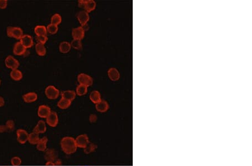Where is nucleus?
Listing matches in <instances>:
<instances>
[{
	"label": "nucleus",
	"instance_id": "nucleus-1",
	"mask_svg": "<svg viewBox=\"0 0 252 166\" xmlns=\"http://www.w3.org/2000/svg\"><path fill=\"white\" fill-rule=\"evenodd\" d=\"M62 150L67 154H71L76 152L77 147L75 139L74 138L66 137L63 138L61 141Z\"/></svg>",
	"mask_w": 252,
	"mask_h": 166
},
{
	"label": "nucleus",
	"instance_id": "nucleus-2",
	"mask_svg": "<svg viewBox=\"0 0 252 166\" xmlns=\"http://www.w3.org/2000/svg\"><path fill=\"white\" fill-rule=\"evenodd\" d=\"M7 35L9 37L20 40L24 36L23 30L19 27L9 26L7 28Z\"/></svg>",
	"mask_w": 252,
	"mask_h": 166
},
{
	"label": "nucleus",
	"instance_id": "nucleus-3",
	"mask_svg": "<svg viewBox=\"0 0 252 166\" xmlns=\"http://www.w3.org/2000/svg\"><path fill=\"white\" fill-rule=\"evenodd\" d=\"M45 93L48 99L55 100L60 95V91L53 86H49L46 88Z\"/></svg>",
	"mask_w": 252,
	"mask_h": 166
},
{
	"label": "nucleus",
	"instance_id": "nucleus-4",
	"mask_svg": "<svg viewBox=\"0 0 252 166\" xmlns=\"http://www.w3.org/2000/svg\"><path fill=\"white\" fill-rule=\"evenodd\" d=\"M5 63L8 68L12 70L17 69L20 66V63L16 59L12 56H9L5 60Z\"/></svg>",
	"mask_w": 252,
	"mask_h": 166
},
{
	"label": "nucleus",
	"instance_id": "nucleus-5",
	"mask_svg": "<svg viewBox=\"0 0 252 166\" xmlns=\"http://www.w3.org/2000/svg\"><path fill=\"white\" fill-rule=\"evenodd\" d=\"M80 85H84L87 87L91 86L93 84V79L90 76L85 73H81L77 77Z\"/></svg>",
	"mask_w": 252,
	"mask_h": 166
},
{
	"label": "nucleus",
	"instance_id": "nucleus-6",
	"mask_svg": "<svg viewBox=\"0 0 252 166\" xmlns=\"http://www.w3.org/2000/svg\"><path fill=\"white\" fill-rule=\"evenodd\" d=\"M75 141L77 147L81 148H85L89 143L88 135L86 134H82L78 136L75 139Z\"/></svg>",
	"mask_w": 252,
	"mask_h": 166
},
{
	"label": "nucleus",
	"instance_id": "nucleus-7",
	"mask_svg": "<svg viewBox=\"0 0 252 166\" xmlns=\"http://www.w3.org/2000/svg\"><path fill=\"white\" fill-rule=\"evenodd\" d=\"M16 136H17V141L19 143L21 144H24L25 143L28 141L29 134L26 131L23 129H19L16 131Z\"/></svg>",
	"mask_w": 252,
	"mask_h": 166
},
{
	"label": "nucleus",
	"instance_id": "nucleus-8",
	"mask_svg": "<svg viewBox=\"0 0 252 166\" xmlns=\"http://www.w3.org/2000/svg\"><path fill=\"white\" fill-rule=\"evenodd\" d=\"M57 158L58 154L54 149H49L46 151L44 158L47 161V162H52L54 163L58 159Z\"/></svg>",
	"mask_w": 252,
	"mask_h": 166
},
{
	"label": "nucleus",
	"instance_id": "nucleus-9",
	"mask_svg": "<svg viewBox=\"0 0 252 166\" xmlns=\"http://www.w3.org/2000/svg\"><path fill=\"white\" fill-rule=\"evenodd\" d=\"M47 123L51 127H56L58 123V117L57 113L54 111H52L48 117L46 118Z\"/></svg>",
	"mask_w": 252,
	"mask_h": 166
},
{
	"label": "nucleus",
	"instance_id": "nucleus-10",
	"mask_svg": "<svg viewBox=\"0 0 252 166\" xmlns=\"http://www.w3.org/2000/svg\"><path fill=\"white\" fill-rule=\"evenodd\" d=\"M51 110L49 106L47 105H41L39 107L38 115L42 118H47L51 113Z\"/></svg>",
	"mask_w": 252,
	"mask_h": 166
},
{
	"label": "nucleus",
	"instance_id": "nucleus-11",
	"mask_svg": "<svg viewBox=\"0 0 252 166\" xmlns=\"http://www.w3.org/2000/svg\"><path fill=\"white\" fill-rule=\"evenodd\" d=\"M20 42L24 46L26 49L31 48L34 44L33 38L29 35H24L23 36V37L20 39Z\"/></svg>",
	"mask_w": 252,
	"mask_h": 166
},
{
	"label": "nucleus",
	"instance_id": "nucleus-12",
	"mask_svg": "<svg viewBox=\"0 0 252 166\" xmlns=\"http://www.w3.org/2000/svg\"><path fill=\"white\" fill-rule=\"evenodd\" d=\"M26 49L20 42H17L14 45L13 53L16 56H23L26 53Z\"/></svg>",
	"mask_w": 252,
	"mask_h": 166
},
{
	"label": "nucleus",
	"instance_id": "nucleus-13",
	"mask_svg": "<svg viewBox=\"0 0 252 166\" xmlns=\"http://www.w3.org/2000/svg\"><path fill=\"white\" fill-rule=\"evenodd\" d=\"M77 19L81 25H84L87 24L90 17L88 12L86 11H81L77 15Z\"/></svg>",
	"mask_w": 252,
	"mask_h": 166
},
{
	"label": "nucleus",
	"instance_id": "nucleus-14",
	"mask_svg": "<svg viewBox=\"0 0 252 166\" xmlns=\"http://www.w3.org/2000/svg\"><path fill=\"white\" fill-rule=\"evenodd\" d=\"M47 130L46 123L43 120H39L37 125L33 129V132L39 134L44 133Z\"/></svg>",
	"mask_w": 252,
	"mask_h": 166
},
{
	"label": "nucleus",
	"instance_id": "nucleus-15",
	"mask_svg": "<svg viewBox=\"0 0 252 166\" xmlns=\"http://www.w3.org/2000/svg\"><path fill=\"white\" fill-rule=\"evenodd\" d=\"M72 35L74 39L80 40L83 39L85 35V32L81 27H78L73 29L72 32Z\"/></svg>",
	"mask_w": 252,
	"mask_h": 166
},
{
	"label": "nucleus",
	"instance_id": "nucleus-16",
	"mask_svg": "<svg viewBox=\"0 0 252 166\" xmlns=\"http://www.w3.org/2000/svg\"><path fill=\"white\" fill-rule=\"evenodd\" d=\"M108 74L112 81H117L120 78L119 72L115 68H110L108 71Z\"/></svg>",
	"mask_w": 252,
	"mask_h": 166
},
{
	"label": "nucleus",
	"instance_id": "nucleus-17",
	"mask_svg": "<svg viewBox=\"0 0 252 166\" xmlns=\"http://www.w3.org/2000/svg\"><path fill=\"white\" fill-rule=\"evenodd\" d=\"M23 98L25 103H33L37 101L38 99V95L35 92H29L24 95Z\"/></svg>",
	"mask_w": 252,
	"mask_h": 166
},
{
	"label": "nucleus",
	"instance_id": "nucleus-18",
	"mask_svg": "<svg viewBox=\"0 0 252 166\" xmlns=\"http://www.w3.org/2000/svg\"><path fill=\"white\" fill-rule=\"evenodd\" d=\"M96 109L100 113H105L108 110V103L105 100H102L99 103L96 104Z\"/></svg>",
	"mask_w": 252,
	"mask_h": 166
},
{
	"label": "nucleus",
	"instance_id": "nucleus-19",
	"mask_svg": "<svg viewBox=\"0 0 252 166\" xmlns=\"http://www.w3.org/2000/svg\"><path fill=\"white\" fill-rule=\"evenodd\" d=\"M48 142V138L46 137H44L43 138L40 139L39 141L37 144V149L41 151V152H44L47 150V145Z\"/></svg>",
	"mask_w": 252,
	"mask_h": 166
},
{
	"label": "nucleus",
	"instance_id": "nucleus-20",
	"mask_svg": "<svg viewBox=\"0 0 252 166\" xmlns=\"http://www.w3.org/2000/svg\"><path fill=\"white\" fill-rule=\"evenodd\" d=\"M76 95L75 92L74 91H71V90L65 91L62 92V93H61L62 98L68 100H69L71 102L74 100V99H75Z\"/></svg>",
	"mask_w": 252,
	"mask_h": 166
},
{
	"label": "nucleus",
	"instance_id": "nucleus-21",
	"mask_svg": "<svg viewBox=\"0 0 252 166\" xmlns=\"http://www.w3.org/2000/svg\"><path fill=\"white\" fill-rule=\"evenodd\" d=\"M96 7V2L93 0H88L85 1L84 8L86 12H90L94 10Z\"/></svg>",
	"mask_w": 252,
	"mask_h": 166
},
{
	"label": "nucleus",
	"instance_id": "nucleus-22",
	"mask_svg": "<svg viewBox=\"0 0 252 166\" xmlns=\"http://www.w3.org/2000/svg\"><path fill=\"white\" fill-rule=\"evenodd\" d=\"M34 32L37 36H47V30L46 26L43 25H38L34 29Z\"/></svg>",
	"mask_w": 252,
	"mask_h": 166
},
{
	"label": "nucleus",
	"instance_id": "nucleus-23",
	"mask_svg": "<svg viewBox=\"0 0 252 166\" xmlns=\"http://www.w3.org/2000/svg\"><path fill=\"white\" fill-rule=\"evenodd\" d=\"M90 99L93 103L96 104L99 103L102 100L100 92L98 91H93L90 95Z\"/></svg>",
	"mask_w": 252,
	"mask_h": 166
},
{
	"label": "nucleus",
	"instance_id": "nucleus-24",
	"mask_svg": "<svg viewBox=\"0 0 252 166\" xmlns=\"http://www.w3.org/2000/svg\"><path fill=\"white\" fill-rule=\"evenodd\" d=\"M39 140H40V138H39V134H38L35 133L34 132H33L30 134H29L28 141L29 142L30 144H33V145L37 144V143H38Z\"/></svg>",
	"mask_w": 252,
	"mask_h": 166
},
{
	"label": "nucleus",
	"instance_id": "nucleus-25",
	"mask_svg": "<svg viewBox=\"0 0 252 166\" xmlns=\"http://www.w3.org/2000/svg\"><path fill=\"white\" fill-rule=\"evenodd\" d=\"M10 76L12 80H14L16 81H19L23 78V76L21 71L17 69H14V70L11 71Z\"/></svg>",
	"mask_w": 252,
	"mask_h": 166
},
{
	"label": "nucleus",
	"instance_id": "nucleus-26",
	"mask_svg": "<svg viewBox=\"0 0 252 166\" xmlns=\"http://www.w3.org/2000/svg\"><path fill=\"white\" fill-rule=\"evenodd\" d=\"M71 104V101H70L66 99H62L60 100L57 103V106L60 107L61 109H66L70 107Z\"/></svg>",
	"mask_w": 252,
	"mask_h": 166
},
{
	"label": "nucleus",
	"instance_id": "nucleus-27",
	"mask_svg": "<svg viewBox=\"0 0 252 166\" xmlns=\"http://www.w3.org/2000/svg\"><path fill=\"white\" fill-rule=\"evenodd\" d=\"M36 52L40 56H44L46 54V48L44 44L37 43L35 46Z\"/></svg>",
	"mask_w": 252,
	"mask_h": 166
},
{
	"label": "nucleus",
	"instance_id": "nucleus-28",
	"mask_svg": "<svg viewBox=\"0 0 252 166\" xmlns=\"http://www.w3.org/2000/svg\"><path fill=\"white\" fill-rule=\"evenodd\" d=\"M71 44L69 42H61L59 46L60 52L62 53H67L69 52L71 50Z\"/></svg>",
	"mask_w": 252,
	"mask_h": 166
},
{
	"label": "nucleus",
	"instance_id": "nucleus-29",
	"mask_svg": "<svg viewBox=\"0 0 252 166\" xmlns=\"http://www.w3.org/2000/svg\"><path fill=\"white\" fill-rule=\"evenodd\" d=\"M88 92V87L84 85H79L76 88V93L79 96H84Z\"/></svg>",
	"mask_w": 252,
	"mask_h": 166
},
{
	"label": "nucleus",
	"instance_id": "nucleus-30",
	"mask_svg": "<svg viewBox=\"0 0 252 166\" xmlns=\"http://www.w3.org/2000/svg\"><path fill=\"white\" fill-rule=\"evenodd\" d=\"M97 148L98 147L95 144L89 142V143L86 146V147L84 149V152L86 154H90L93 152H95Z\"/></svg>",
	"mask_w": 252,
	"mask_h": 166
},
{
	"label": "nucleus",
	"instance_id": "nucleus-31",
	"mask_svg": "<svg viewBox=\"0 0 252 166\" xmlns=\"http://www.w3.org/2000/svg\"><path fill=\"white\" fill-rule=\"evenodd\" d=\"M61 21H62V18L61 15L58 14H56L53 15L52 17L51 18V24L53 25L58 26L61 24Z\"/></svg>",
	"mask_w": 252,
	"mask_h": 166
},
{
	"label": "nucleus",
	"instance_id": "nucleus-32",
	"mask_svg": "<svg viewBox=\"0 0 252 166\" xmlns=\"http://www.w3.org/2000/svg\"><path fill=\"white\" fill-rule=\"evenodd\" d=\"M70 44H71V46H72L75 49H82V42L80 40L74 39Z\"/></svg>",
	"mask_w": 252,
	"mask_h": 166
},
{
	"label": "nucleus",
	"instance_id": "nucleus-33",
	"mask_svg": "<svg viewBox=\"0 0 252 166\" xmlns=\"http://www.w3.org/2000/svg\"><path fill=\"white\" fill-rule=\"evenodd\" d=\"M47 32H48L49 34H56L58 30V26L56 25H53V24H49V25L47 26Z\"/></svg>",
	"mask_w": 252,
	"mask_h": 166
},
{
	"label": "nucleus",
	"instance_id": "nucleus-34",
	"mask_svg": "<svg viewBox=\"0 0 252 166\" xmlns=\"http://www.w3.org/2000/svg\"><path fill=\"white\" fill-rule=\"evenodd\" d=\"M21 163H22V161H21V158L18 156L14 157L11 159V163L12 166H20L21 165Z\"/></svg>",
	"mask_w": 252,
	"mask_h": 166
},
{
	"label": "nucleus",
	"instance_id": "nucleus-35",
	"mask_svg": "<svg viewBox=\"0 0 252 166\" xmlns=\"http://www.w3.org/2000/svg\"><path fill=\"white\" fill-rule=\"evenodd\" d=\"M36 40L38 43L44 44L48 40V37L47 36H37Z\"/></svg>",
	"mask_w": 252,
	"mask_h": 166
},
{
	"label": "nucleus",
	"instance_id": "nucleus-36",
	"mask_svg": "<svg viewBox=\"0 0 252 166\" xmlns=\"http://www.w3.org/2000/svg\"><path fill=\"white\" fill-rule=\"evenodd\" d=\"M5 125L6 126L8 130H14V129H15V123H14V121L13 120H8Z\"/></svg>",
	"mask_w": 252,
	"mask_h": 166
},
{
	"label": "nucleus",
	"instance_id": "nucleus-37",
	"mask_svg": "<svg viewBox=\"0 0 252 166\" xmlns=\"http://www.w3.org/2000/svg\"><path fill=\"white\" fill-rule=\"evenodd\" d=\"M7 6V0H0V8L5 9Z\"/></svg>",
	"mask_w": 252,
	"mask_h": 166
},
{
	"label": "nucleus",
	"instance_id": "nucleus-38",
	"mask_svg": "<svg viewBox=\"0 0 252 166\" xmlns=\"http://www.w3.org/2000/svg\"><path fill=\"white\" fill-rule=\"evenodd\" d=\"M97 116L95 114H91L89 117V120L91 123H94L97 120Z\"/></svg>",
	"mask_w": 252,
	"mask_h": 166
},
{
	"label": "nucleus",
	"instance_id": "nucleus-39",
	"mask_svg": "<svg viewBox=\"0 0 252 166\" xmlns=\"http://www.w3.org/2000/svg\"><path fill=\"white\" fill-rule=\"evenodd\" d=\"M8 130L6 125H0V133H4Z\"/></svg>",
	"mask_w": 252,
	"mask_h": 166
},
{
	"label": "nucleus",
	"instance_id": "nucleus-40",
	"mask_svg": "<svg viewBox=\"0 0 252 166\" xmlns=\"http://www.w3.org/2000/svg\"><path fill=\"white\" fill-rule=\"evenodd\" d=\"M81 28L84 30V31L85 32H87L88 30H89V26H88L87 24H85L84 25H82Z\"/></svg>",
	"mask_w": 252,
	"mask_h": 166
},
{
	"label": "nucleus",
	"instance_id": "nucleus-41",
	"mask_svg": "<svg viewBox=\"0 0 252 166\" xmlns=\"http://www.w3.org/2000/svg\"><path fill=\"white\" fill-rule=\"evenodd\" d=\"M4 105H5V100H4V99L2 97L0 96V107H3Z\"/></svg>",
	"mask_w": 252,
	"mask_h": 166
},
{
	"label": "nucleus",
	"instance_id": "nucleus-42",
	"mask_svg": "<svg viewBox=\"0 0 252 166\" xmlns=\"http://www.w3.org/2000/svg\"><path fill=\"white\" fill-rule=\"evenodd\" d=\"M85 1H79V7H81V8H84Z\"/></svg>",
	"mask_w": 252,
	"mask_h": 166
},
{
	"label": "nucleus",
	"instance_id": "nucleus-43",
	"mask_svg": "<svg viewBox=\"0 0 252 166\" xmlns=\"http://www.w3.org/2000/svg\"><path fill=\"white\" fill-rule=\"evenodd\" d=\"M54 164L57 165V166H60L62 164V162L60 159H57L56 162H54Z\"/></svg>",
	"mask_w": 252,
	"mask_h": 166
},
{
	"label": "nucleus",
	"instance_id": "nucleus-44",
	"mask_svg": "<svg viewBox=\"0 0 252 166\" xmlns=\"http://www.w3.org/2000/svg\"><path fill=\"white\" fill-rule=\"evenodd\" d=\"M46 166H54V163L52 162H47L46 163Z\"/></svg>",
	"mask_w": 252,
	"mask_h": 166
},
{
	"label": "nucleus",
	"instance_id": "nucleus-45",
	"mask_svg": "<svg viewBox=\"0 0 252 166\" xmlns=\"http://www.w3.org/2000/svg\"><path fill=\"white\" fill-rule=\"evenodd\" d=\"M1 80H0V85H1Z\"/></svg>",
	"mask_w": 252,
	"mask_h": 166
}]
</instances>
